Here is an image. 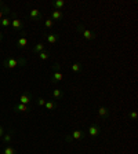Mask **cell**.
<instances>
[{"label":"cell","instance_id":"obj_15","mask_svg":"<svg viewBox=\"0 0 138 154\" xmlns=\"http://www.w3.org/2000/svg\"><path fill=\"white\" fill-rule=\"evenodd\" d=\"M44 106H46V109H47V110H55V109L58 108V105H57V102H55V100H47Z\"/></svg>","mask_w":138,"mask_h":154},{"label":"cell","instance_id":"obj_29","mask_svg":"<svg viewBox=\"0 0 138 154\" xmlns=\"http://www.w3.org/2000/svg\"><path fill=\"white\" fill-rule=\"evenodd\" d=\"M0 7H1V8H3V7H4V4H3V3H1V1H0Z\"/></svg>","mask_w":138,"mask_h":154},{"label":"cell","instance_id":"obj_2","mask_svg":"<svg viewBox=\"0 0 138 154\" xmlns=\"http://www.w3.org/2000/svg\"><path fill=\"white\" fill-rule=\"evenodd\" d=\"M76 29H77V32H79V33H82V36H83L86 40H90V41H91V40H95V39H97V35L91 32L90 29L86 28L83 24H77Z\"/></svg>","mask_w":138,"mask_h":154},{"label":"cell","instance_id":"obj_4","mask_svg":"<svg viewBox=\"0 0 138 154\" xmlns=\"http://www.w3.org/2000/svg\"><path fill=\"white\" fill-rule=\"evenodd\" d=\"M82 138H83V131L82 129H73L72 132H70V135L65 136V140L70 143L72 140H80Z\"/></svg>","mask_w":138,"mask_h":154},{"label":"cell","instance_id":"obj_26","mask_svg":"<svg viewBox=\"0 0 138 154\" xmlns=\"http://www.w3.org/2000/svg\"><path fill=\"white\" fill-rule=\"evenodd\" d=\"M137 117H138L137 111H131V113H130V118H131V120H137Z\"/></svg>","mask_w":138,"mask_h":154},{"label":"cell","instance_id":"obj_22","mask_svg":"<svg viewBox=\"0 0 138 154\" xmlns=\"http://www.w3.org/2000/svg\"><path fill=\"white\" fill-rule=\"evenodd\" d=\"M3 154H17V151H15V149H13V147L7 146V147H4Z\"/></svg>","mask_w":138,"mask_h":154},{"label":"cell","instance_id":"obj_30","mask_svg":"<svg viewBox=\"0 0 138 154\" xmlns=\"http://www.w3.org/2000/svg\"><path fill=\"white\" fill-rule=\"evenodd\" d=\"M0 98H1V91H0Z\"/></svg>","mask_w":138,"mask_h":154},{"label":"cell","instance_id":"obj_14","mask_svg":"<svg viewBox=\"0 0 138 154\" xmlns=\"http://www.w3.org/2000/svg\"><path fill=\"white\" fill-rule=\"evenodd\" d=\"M98 116H101L102 118H108V117H109V110H108V108H105V106H101V108L98 109Z\"/></svg>","mask_w":138,"mask_h":154},{"label":"cell","instance_id":"obj_27","mask_svg":"<svg viewBox=\"0 0 138 154\" xmlns=\"http://www.w3.org/2000/svg\"><path fill=\"white\" fill-rule=\"evenodd\" d=\"M3 135H4V128L3 125H0V138H3Z\"/></svg>","mask_w":138,"mask_h":154},{"label":"cell","instance_id":"obj_20","mask_svg":"<svg viewBox=\"0 0 138 154\" xmlns=\"http://www.w3.org/2000/svg\"><path fill=\"white\" fill-rule=\"evenodd\" d=\"M70 70H72L73 73H79L80 70H82V65L77 63V62H76V63H73L72 66H70Z\"/></svg>","mask_w":138,"mask_h":154},{"label":"cell","instance_id":"obj_23","mask_svg":"<svg viewBox=\"0 0 138 154\" xmlns=\"http://www.w3.org/2000/svg\"><path fill=\"white\" fill-rule=\"evenodd\" d=\"M44 26H46V28H48V29H51L53 26H54V21H53L51 18L46 19V21H44Z\"/></svg>","mask_w":138,"mask_h":154},{"label":"cell","instance_id":"obj_8","mask_svg":"<svg viewBox=\"0 0 138 154\" xmlns=\"http://www.w3.org/2000/svg\"><path fill=\"white\" fill-rule=\"evenodd\" d=\"M28 43H29V39L25 36V32H24V35H22L18 39V41H17V46H18V48H24V47H26Z\"/></svg>","mask_w":138,"mask_h":154},{"label":"cell","instance_id":"obj_5","mask_svg":"<svg viewBox=\"0 0 138 154\" xmlns=\"http://www.w3.org/2000/svg\"><path fill=\"white\" fill-rule=\"evenodd\" d=\"M87 132L91 138H97V136L101 133V128H99V125H97V124H91V125L88 127Z\"/></svg>","mask_w":138,"mask_h":154},{"label":"cell","instance_id":"obj_3","mask_svg":"<svg viewBox=\"0 0 138 154\" xmlns=\"http://www.w3.org/2000/svg\"><path fill=\"white\" fill-rule=\"evenodd\" d=\"M53 68L55 69V72L53 73V76H51V84H57V83L62 81L64 80V73L61 72V66H59L58 63H54V66Z\"/></svg>","mask_w":138,"mask_h":154},{"label":"cell","instance_id":"obj_13","mask_svg":"<svg viewBox=\"0 0 138 154\" xmlns=\"http://www.w3.org/2000/svg\"><path fill=\"white\" fill-rule=\"evenodd\" d=\"M43 51H46V46H44L43 41L35 44V47H33V52H35V54H40V52H43Z\"/></svg>","mask_w":138,"mask_h":154},{"label":"cell","instance_id":"obj_7","mask_svg":"<svg viewBox=\"0 0 138 154\" xmlns=\"http://www.w3.org/2000/svg\"><path fill=\"white\" fill-rule=\"evenodd\" d=\"M44 37H46V40H47L48 44H55L59 40V35H58V33H48V35H46Z\"/></svg>","mask_w":138,"mask_h":154},{"label":"cell","instance_id":"obj_9","mask_svg":"<svg viewBox=\"0 0 138 154\" xmlns=\"http://www.w3.org/2000/svg\"><path fill=\"white\" fill-rule=\"evenodd\" d=\"M62 18H64V13L62 11H58V10L51 11V19L53 21H61Z\"/></svg>","mask_w":138,"mask_h":154},{"label":"cell","instance_id":"obj_16","mask_svg":"<svg viewBox=\"0 0 138 154\" xmlns=\"http://www.w3.org/2000/svg\"><path fill=\"white\" fill-rule=\"evenodd\" d=\"M10 25H11L10 17H3V18L0 19V26H3V28H8Z\"/></svg>","mask_w":138,"mask_h":154},{"label":"cell","instance_id":"obj_1","mask_svg":"<svg viewBox=\"0 0 138 154\" xmlns=\"http://www.w3.org/2000/svg\"><path fill=\"white\" fill-rule=\"evenodd\" d=\"M26 63V61L24 59V58H6L3 62L4 68L7 69H14L17 68V66H24V65Z\"/></svg>","mask_w":138,"mask_h":154},{"label":"cell","instance_id":"obj_19","mask_svg":"<svg viewBox=\"0 0 138 154\" xmlns=\"http://www.w3.org/2000/svg\"><path fill=\"white\" fill-rule=\"evenodd\" d=\"M11 139H13V133L11 132H4V135H3V142L4 143H10Z\"/></svg>","mask_w":138,"mask_h":154},{"label":"cell","instance_id":"obj_12","mask_svg":"<svg viewBox=\"0 0 138 154\" xmlns=\"http://www.w3.org/2000/svg\"><path fill=\"white\" fill-rule=\"evenodd\" d=\"M29 17L30 19H35V21H39L40 18H42V14H40V11L37 10V8H32L29 13Z\"/></svg>","mask_w":138,"mask_h":154},{"label":"cell","instance_id":"obj_10","mask_svg":"<svg viewBox=\"0 0 138 154\" xmlns=\"http://www.w3.org/2000/svg\"><path fill=\"white\" fill-rule=\"evenodd\" d=\"M14 111H19V113H26L29 111V106L28 105H24V103H17L14 106Z\"/></svg>","mask_w":138,"mask_h":154},{"label":"cell","instance_id":"obj_24","mask_svg":"<svg viewBox=\"0 0 138 154\" xmlns=\"http://www.w3.org/2000/svg\"><path fill=\"white\" fill-rule=\"evenodd\" d=\"M10 11H11V10L7 7V6H4V7L1 8V10H0V19H1V18L4 17V13H7V14H10Z\"/></svg>","mask_w":138,"mask_h":154},{"label":"cell","instance_id":"obj_6","mask_svg":"<svg viewBox=\"0 0 138 154\" xmlns=\"http://www.w3.org/2000/svg\"><path fill=\"white\" fill-rule=\"evenodd\" d=\"M19 103H24V105H28L29 106L32 103V94L30 92H24L19 97Z\"/></svg>","mask_w":138,"mask_h":154},{"label":"cell","instance_id":"obj_17","mask_svg":"<svg viewBox=\"0 0 138 154\" xmlns=\"http://www.w3.org/2000/svg\"><path fill=\"white\" fill-rule=\"evenodd\" d=\"M53 7H54V10L61 11V8L65 7V1H64V0H57V1H54Z\"/></svg>","mask_w":138,"mask_h":154},{"label":"cell","instance_id":"obj_28","mask_svg":"<svg viewBox=\"0 0 138 154\" xmlns=\"http://www.w3.org/2000/svg\"><path fill=\"white\" fill-rule=\"evenodd\" d=\"M1 39H3V33L0 32V40H1Z\"/></svg>","mask_w":138,"mask_h":154},{"label":"cell","instance_id":"obj_11","mask_svg":"<svg viewBox=\"0 0 138 154\" xmlns=\"http://www.w3.org/2000/svg\"><path fill=\"white\" fill-rule=\"evenodd\" d=\"M11 26H13L15 30H19V29H24V22L18 18H14L11 21Z\"/></svg>","mask_w":138,"mask_h":154},{"label":"cell","instance_id":"obj_18","mask_svg":"<svg viewBox=\"0 0 138 154\" xmlns=\"http://www.w3.org/2000/svg\"><path fill=\"white\" fill-rule=\"evenodd\" d=\"M51 94H53V97H54L55 99H61V98L64 97V92H62V91L59 90V88H54Z\"/></svg>","mask_w":138,"mask_h":154},{"label":"cell","instance_id":"obj_25","mask_svg":"<svg viewBox=\"0 0 138 154\" xmlns=\"http://www.w3.org/2000/svg\"><path fill=\"white\" fill-rule=\"evenodd\" d=\"M37 105H39V106H44V105H46V102H47V100L44 99V98H37Z\"/></svg>","mask_w":138,"mask_h":154},{"label":"cell","instance_id":"obj_21","mask_svg":"<svg viewBox=\"0 0 138 154\" xmlns=\"http://www.w3.org/2000/svg\"><path fill=\"white\" fill-rule=\"evenodd\" d=\"M40 58V61H47L48 58H50V54H48L47 51H43V52H40V54H37Z\"/></svg>","mask_w":138,"mask_h":154}]
</instances>
